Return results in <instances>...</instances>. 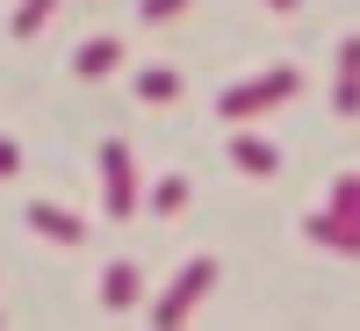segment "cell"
I'll return each instance as SVG.
<instances>
[{
  "label": "cell",
  "mask_w": 360,
  "mask_h": 331,
  "mask_svg": "<svg viewBox=\"0 0 360 331\" xmlns=\"http://www.w3.org/2000/svg\"><path fill=\"white\" fill-rule=\"evenodd\" d=\"M188 195H195L188 173H166L159 188H152V216H180V209H188Z\"/></svg>",
  "instance_id": "obj_12"
},
{
  "label": "cell",
  "mask_w": 360,
  "mask_h": 331,
  "mask_svg": "<svg viewBox=\"0 0 360 331\" xmlns=\"http://www.w3.org/2000/svg\"><path fill=\"white\" fill-rule=\"evenodd\" d=\"M324 252H353L360 259V173H339V188H332V209H317V216L303 223Z\"/></svg>",
  "instance_id": "obj_2"
},
{
  "label": "cell",
  "mask_w": 360,
  "mask_h": 331,
  "mask_svg": "<svg viewBox=\"0 0 360 331\" xmlns=\"http://www.w3.org/2000/svg\"><path fill=\"white\" fill-rule=\"evenodd\" d=\"M137 15H144V22H173V15H188V0H144Z\"/></svg>",
  "instance_id": "obj_13"
},
{
  "label": "cell",
  "mask_w": 360,
  "mask_h": 331,
  "mask_svg": "<svg viewBox=\"0 0 360 331\" xmlns=\"http://www.w3.org/2000/svg\"><path fill=\"white\" fill-rule=\"evenodd\" d=\"M29 231L51 238V245H79L86 238V223L72 216V209H58V202H29Z\"/></svg>",
  "instance_id": "obj_5"
},
{
  "label": "cell",
  "mask_w": 360,
  "mask_h": 331,
  "mask_svg": "<svg viewBox=\"0 0 360 331\" xmlns=\"http://www.w3.org/2000/svg\"><path fill=\"white\" fill-rule=\"evenodd\" d=\"M209 288H217V259L202 252V259H188V266H180V274H173V288L152 303V324H159V331H173L180 317H195V303H202Z\"/></svg>",
  "instance_id": "obj_3"
},
{
  "label": "cell",
  "mask_w": 360,
  "mask_h": 331,
  "mask_svg": "<svg viewBox=\"0 0 360 331\" xmlns=\"http://www.w3.org/2000/svg\"><path fill=\"white\" fill-rule=\"evenodd\" d=\"M137 101H152V108L159 101H180V72L173 65H144L137 72Z\"/></svg>",
  "instance_id": "obj_10"
},
{
  "label": "cell",
  "mask_w": 360,
  "mask_h": 331,
  "mask_svg": "<svg viewBox=\"0 0 360 331\" xmlns=\"http://www.w3.org/2000/svg\"><path fill=\"white\" fill-rule=\"evenodd\" d=\"M295 86H303V72H295V65H274V72H259V79L224 86L217 115H231V123H245V115H274V108H288V101H295Z\"/></svg>",
  "instance_id": "obj_1"
},
{
  "label": "cell",
  "mask_w": 360,
  "mask_h": 331,
  "mask_svg": "<svg viewBox=\"0 0 360 331\" xmlns=\"http://www.w3.org/2000/svg\"><path fill=\"white\" fill-rule=\"evenodd\" d=\"M51 15H58V0H22V8L8 15V37H22V44H29V37H37Z\"/></svg>",
  "instance_id": "obj_11"
},
{
  "label": "cell",
  "mask_w": 360,
  "mask_h": 331,
  "mask_svg": "<svg viewBox=\"0 0 360 331\" xmlns=\"http://www.w3.org/2000/svg\"><path fill=\"white\" fill-rule=\"evenodd\" d=\"M115 65H123V44H115V37H86L79 58H72V72H79V79H108Z\"/></svg>",
  "instance_id": "obj_8"
},
{
  "label": "cell",
  "mask_w": 360,
  "mask_h": 331,
  "mask_svg": "<svg viewBox=\"0 0 360 331\" xmlns=\"http://www.w3.org/2000/svg\"><path fill=\"white\" fill-rule=\"evenodd\" d=\"M332 115H360V37L339 44V79H332Z\"/></svg>",
  "instance_id": "obj_6"
},
{
  "label": "cell",
  "mask_w": 360,
  "mask_h": 331,
  "mask_svg": "<svg viewBox=\"0 0 360 331\" xmlns=\"http://www.w3.org/2000/svg\"><path fill=\"white\" fill-rule=\"evenodd\" d=\"M15 173H22V144L0 137V180H15Z\"/></svg>",
  "instance_id": "obj_14"
},
{
  "label": "cell",
  "mask_w": 360,
  "mask_h": 331,
  "mask_svg": "<svg viewBox=\"0 0 360 331\" xmlns=\"http://www.w3.org/2000/svg\"><path fill=\"white\" fill-rule=\"evenodd\" d=\"M266 8H274V15H295V0H266Z\"/></svg>",
  "instance_id": "obj_15"
},
{
  "label": "cell",
  "mask_w": 360,
  "mask_h": 331,
  "mask_svg": "<svg viewBox=\"0 0 360 331\" xmlns=\"http://www.w3.org/2000/svg\"><path fill=\"white\" fill-rule=\"evenodd\" d=\"M130 303H137V266L115 259L108 274H101V310H130Z\"/></svg>",
  "instance_id": "obj_9"
},
{
  "label": "cell",
  "mask_w": 360,
  "mask_h": 331,
  "mask_svg": "<svg viewBox=\"0 0 360 331\" xmlns=\"http://www.w3.org/2000/svg\"><path fill=\"white\" fill-rule=\"evenodd\" d=\"M231 166H238V173H252V180H266V173L281 166V152H274L266 137H252V130H238V123H231Z\"/></svg>",
  "instance_id": "obj_7"
},
{
  "label": "cell",
  "mask_w": 360,
  "mask_h": 331,
  "mask_svg": "<svg viewBox=\"0 0 360 331\" xmlns=\"http://www.w3.org/2000/svg\"><path fill=\"white\" fill-rule=\"evenodd\" d=\"M101 209H108L115 223L137 209V159H130V144H123V137H108V144H101Z\"/></svg>",
  "instance_id": "obj_4"
}]
</instances>
